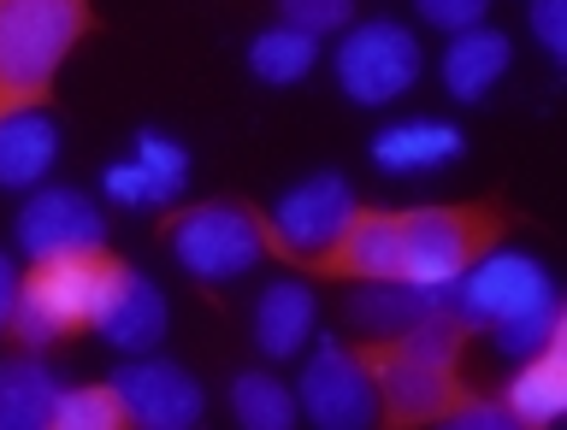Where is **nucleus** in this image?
<instances>
[{
    "label": "nucleus",
    "mask_w": 567,
    "mask_h": 430,
    "mask_svg": "<svg viewBox=\"0 0 567 430\" xmlns=\"http://www.w3.org/2000/svg\"><path fill=\"white\" fill-rule=\"evenodd\" d=\"M496 212L478 207H414V212H354L313 265L361 283H420L450 290L467 265L496 242Z\"/></svg>",
    "instance_id": "obj_1"
},
{
    "label": "nucleus",
    "mask_w": 567,
    "mask_h": 430,
    "mask_svg": "<svg viewBox=\"0 0 567 430\" xmlns=\"http://www.w3.org/2000/svg\"><path fill=\"white\" fill-rule=\"evenodd\" d=\"M461 318L455 313H432L402 336H379L367 354V371L379 384V407L396 424H420V419H443L461 401L455 384V354H461Z\"/></svg>",
    "instance_id": "obj_2"
},
{
    "label": "nucleus",
    "mask_w": 567,
    "mask_h": 430,
    "mask_svg": "<svg viewBox=\"0 0 567 430\" xmlns=\"http://www.w3.org/2000/svg\"><path fill=\"white\" fill-rule=\"evenodd\" d=\"M83 30L89 0H0V118L53 95V77Z\"/></svg>",
    "instance_id": "obj_3"
},
{
    "label": "nucleus",
    "mask_w": 567,
    "mask_h": 430,
    "mask_svg": "<svg viewBox=\"0 0 567 430\" xmlns=\"http://www.w3.org/2000/svg\"><path fill=\"white\" fill-rule=\"evenodd\" d=\"M113 283H118V260H106V254L35 260L30 277L18 283V295H12L7 331L24 348H48V343H60V336H71V331H95Z\"/></svg>",
    "instance_id": "obj_4"
},
{
    "label": "nucleus",
    "mask_w": 567,
    "mask_h": 430,
    "mask_svg": "<svg viewBox=\"0 0 567 430\" xmlns=\"http://www.w3.org/2000/svg\"><path fill=\"white\" fill-rule=\"evenodd\" d=\"M331 71L354 106H390L420 83V35L396 18L349 24L331 53Z\"/></svg>",
    "instance_id": "obj_5"
},
{
    "label": "nucleus",
    "mask_w": 567,
    "mask_h": 430,
    "mask_svg": "<svg viewBox=\"0 0 567 430\" xmlns=\"http://www.w3.org/2000/svg\"><path fill=\"white\" fill-rule=\"evenodd\" d=\"M260 254H266V224L248 207L207 201L172 219V260L202 283H230L255 272Z\"/></svg>",
    "instance_id": "obj_6"
},
{
    "label": "nucleus",
    "mask_w": 567,
    "mask_h": 430,
    "mask_svg": "<svg viewBox=\"0 0 567 430\" xmlns=\"http://www.w3.org/2000/svg\"><path fill=\"white\" fill-rule=\"evenodd\" d=\"M556 301V277L520 248H485L467 272L450 283V307L461 325H503L514 313H532Z\"/></svg>",
    "instance_id": "obj_7"
},
{
    "label": "nucleus",
    "mask_w": 567,
    "mask_h": 430,
    "mask_svg": "<svg viewBox=\"0 0 567 430\" xmlns=\"http://www.w3.org/2000/svg\"><path fill=\"white\" fill-rule=\"evenodd\" d=\"M354 212H361V201H354L349 177L343 171H313V177H301V183H290L272 201V219H266V248H278V254L313 265L354 224Z\"/></svg>",
    "instance_id": "obj_8"
},
{
    "label": "nucleus",
    "mask_w": 567,
    "mask_h": 430,
    "mask_svg": "<svg viewBox=\"0 0 567 430\" xmlns=\"http://www.w3.org/2000/svg\"><path fill=\"white\" fill-rule=\"evenodd\" d=\"M296 407L319 430H367L379 419V384H372V371H367V354H354V348L326 336V343L313 348V360L301 366Z\"/></svg>",
    "instance_id": "obj_9"
},
{
    "label": "nucleus",
    "mask_w": 567,
    "mask_h": 430,
    "mask_svg": "<svg viewBox=\"0 0 567 430\" xmlns=\"http://www.w3.org/2000/svg\"><path fill=\"white\" fill-rule=\"evenodd\" d=\"M106 384H113L124 419H136L148 430H189V424H202V413H207L202 384H195L184 366H172V360H142L136 354V360H124Z\"/></svg>",
    "instance_id": "obj_10"
},
{
    "label": "nucleus",
    "mask_w": 567,
    "mask_h": 430,
    "mask_svg": "<svg viewBox=\"0 0 567 430\" xmlns=\"http://www.w3.org/2000/svg\"><path fill=\"white\" fill-rule=\"evenodd\" d=\"M18 248L30 260H53V254H101L106 242V219L101 207L78 189H35L24 207H18L12 224Z\"/></svg>",
    "instance_id": "obj_11"
},
{
    "label": "nucleus",
    "mask_w": 567,
    "mask_h": 430,
    "mask_svg": "<svg viewBox=\"0 0 567 430\" xmlns=\"http://www.w3.org/2000/svg\"><path fill=\"white\" fill-rule=\"evenodd\" d=\"M189 183V148L166 130H136L131 154L101 171V189L118 207H166Z\"/></svg>",
    "instance_id": "obj_12"
},
{
    "label": "nucleus",
    "mask_w": 567,
    "mask_h": 430,
    "mask_svg": "<svg viewBox=\"0 0 567 430\" xmlns=\"http://www.w3.org/2000/svg\"><path fill=\"white\" fill-rule=\"evenodd\" d=\"M166 318H172V313H166L159 283L142 277L136 265H118V283H113V295H106L95 331H101L113 348H124V354H148L159 336H166Z\"/></svg>",
    "instance_id": "obj_13"
},
{
    "label": "nucleus",
    "mask_w": 567,
    "mask_h": 430,
    "mask_svg": "<svg viewBox=\"0 0 567 430\" xmlns=\"http://www.w3.org/2000/svg\"><path fill=\"white\" fill-rule=\"evenodd\" d=\"M467 148V136L455 130V124L443 118H402V124H384L379 136H372V166L390 171V177H414V171H437L461 159Z\"/></svg>",
    "instance_id": "obj_14"
},
{
    "label": "nucleus",
    "mask_w": 567,
    "mask_h": 430,
    "mask_svg": "<svg viewBox=\"0 0 567 430\" xmlns=\"http://www.w3.org/2000/svg\"><path fill=\"white\" fill-rule=\"evenodd\" d=\"M514 60L508 35L491 30V24H473V30H455L450 48H443V88H450V101L473 106L485 101L496 83H503V71Z\"/></svg>",
    "instance_id": "obj_15"
},
{
    "label": "nucleus",
    "mask_w": 567,
    "mask_h": 430,
    "mask_svg": "<svg viewBox=\"0 0 567 430\" xmlns=\"http://www.w3.org/2000/svg\"><path fill=\"white\" fill-rule=\"evenodd\" d=\"M313 318H319V301L308 283H296V277H278V283H266L260 301H255V343L266 360H290V354L308 348V336H313Z\"/></svg>",
    "instance_id": "obj_16"
},
{
    "label": "nucleus",
    "mask_w": 567,
    "mask_h": 430,
    "mask_svg": "<svg viewBox=\"0 0 567 430\" xmlns=\"http://www.w3.org/2000/svg\"><path fill=\"white\" fill-rule=\"evenodd\" d=\"M60 159V124L42 106L0 118V189H35Z\"/></svg>",
    "instance_id": "obj_17"
},
{
    "label": "nucleus",
    "mask_w": 567,
    "mask_h": 430,
    "mask_svg": "<svg viewBox=\"0 0 567 430\" xmlns=\"http://www.w3.org/2000/svg\"><path fill=\"white\" fill-rule=\"evenodd\" d=\"M503 407L514 424H556L567 407V348L549 343L532 360H520V371L503 384Z\"/></svg>",
    "instance_id": "obj_18"
},
{
    "label": "nucleus",
    "mask_w": 567,
    "mask_h": 430,
    "mask_svg": "<svg viewBox=\"0 0 567 430\" xmlns=\"http://www.w3.org/2000/svg\"><path fill=\"white\" fill-rule=\"evenodd\" d=\"M432 313H455L450 307V290H420V283H367V290H354L349 301V318L372 336H402L414 331L420 318Z\"/></svg>",
    "instance_id": "obj_19"
},
{
    "label": "nucleus",
    "mask_w": 567,
    "mask_h": 430,
    "mask_svg": "<svg viewBox=\"0 0 567 430\" xmlns=\"http://www.w3.org/2000/svg\"><path fill=\"white\" fill-rule=\"evenodd\" d=\"M53 396H60V378L42 360H30V354L0 360V430H42Z\"/></svg>",
    "instance_id": "obj_20"
},
{
    "label": "nucleus",
    "mask_w": 567,
    "mask_h": 430,
    "mask_svg": "<svg viewBox=\"0 0 567 430\" xmlns=\"http://www.w3.org/2000/svg\"><path fill=\"white\" fill-rule=\"evenodd\" d=\"M313 60H319V35L296 30V24H272V30H260L255 42H248V71H255L260 83H272V88L301 83L313 71Z\"/></svg>",
    "instance_id": "obj_21"
},
{
    "label": "nucleus",
    "mask_w": 567,
    "mask_h": 430,
    "mask_svg": "<svg viewBox=\"0 0 567 430\" xmlns=\"http://www.w3.org/2000/svg\"><path fill=\"white\" fill-rule=\"evenodd\" d=\"M230 413L248 430H290L301 407H296V389H284L272 371H243L230 384Z\"/></svg>",
    "instance_id": "obj_22"
},
{
    "label": "nucleus",
    "mask_w": 567,
    "mask_h": 430,
    "mask_svg": "<svg viewBox=\"0 0 567 430\" xmlns=\"http://www.w3.org/2000/svg\"><path fill=\"white\" fill-rule=\"evenodd\" d=\"M48 424H60V430H118L124 407L113 396V384H78V389H60V396H53Z\"/></svg>",
    "instance_id": "obj_23"
},
{
    "label": "nucleus",
    "mask_w": 567,
    "mask_h": 430,
    "mask_svg": "<svg viewBox=\"0 0 567 430\" xmlns=\"http://www.w3.org/2000/svg\"><path fill=\"white\" fill-rule=\"evenodd\" d=\"M491 336H496V348H503L508 360H532L538 348H549V343L567 336L561 301H544V307H532V313H514V318H503V325H491Z\"/></svg>",
    "instance_id": "obj_24"
},
{
    "label": "nucleus",
    "mask_w": 567,
    "mask_h": 430,
    "mask_svg": "<svg viewBox=\"0 0 567 430\" xmlns=\"http://www.w3.org/2000/svg\"><path fill=\"white\" fill-rule=\"evenodd\" d=\"M349 18H354V0H278V24H296L308 35L349 30Z\"/></svg>",
    "instance_id": "obj_25"
},
{
    "label": "nucleus",
    "mask_w": 567,
    "mask_h": 430,
    "mask_svg": "<svg viewBox=\"0 0 567 430\" xmlns=\"http://www.w3.org/2000/svg\"><path fill=\"white\" fill-rule=\"evenodd\" d=\"M425 24H437V30H473V24H485V12H491V0H414Z\"/></svg>",
    "instance_id": "obj_26"
},
{
    "label": "nucleus",
    "mask_w": 567,
    "mask_h": 430,
    "mask_svg": "<svg viewBox=\"0 0 567 430\" xmlns=\"http://www.w3.org/2000/svg\"><path fill=\"white\" fill-rule=\"evenodd\" d=\"M532 35L544 42L549 60H567V0H532Z\"/></svg>",
    "instance_id": "obj_27"
},
{
    "label": "nucleus",
    "mask_w": 567,
    "mask_h": 430,
    "mask_svg": "<svg viewBox=\"0 0 567 430\" xmlns=\"http://www.w3.org/2000/svg\"><path fill=\"white\" fill-rule=\"evenodd\" d=\"M443 419H450L455 430H514V419H508L503 401H455Z\"/></svg>",
    "instance_id": "obj_28"
},
{
    "label": "nucleus",
    "mask_w": 567,
    "mask_h": 430,
    "mask_svg": "<svg viewBox=\"0 0 567 430\" xmlns=\"http://www.w3.org/2000/svg\"><path fill=\"white\" fill-rule=\"evenodd\" d=\"M12 295H18V272H12V260L0 254V325L12 318Z\"/></svg>",
    "instance_id": "obj_29"
}]
</instances>
